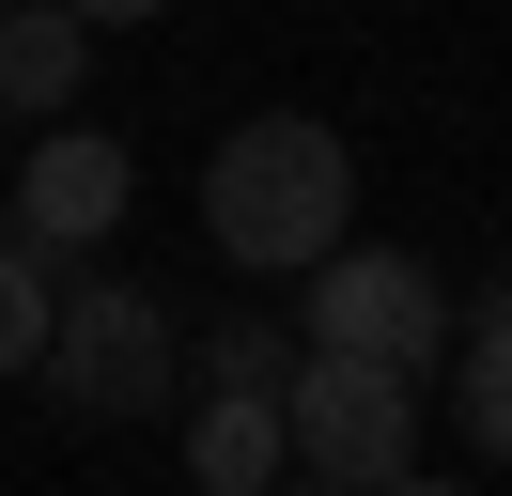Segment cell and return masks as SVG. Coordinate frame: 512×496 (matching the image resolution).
I'll list each match as a JSON object with an SVG mask.
<instances>
[{"instance_id": "obj_1", "label": "cell", "mask_w": 512, "mask_h": 496, "mask_svg": "<svg viewBox=\"0 0 512 496\" xmlns=\"http://www.w3.org/2000/svg\"><path fill=\"white\" fill-rule=\"evenodd\" d=\"M342 233H357V155L326 140L311 109H264V124H233V140L202 155V248H218L249 295L311 279Z\"/></svg>"}, {"instance_id": "obj_2", "label": "cell", "mask_w": 512, "mask_h": 496, "mask_svg": "<svg viewBox=\"0 0 512 496\" xmlns=\"http://www.w3.org/2000/svg\"><path fill=\"white\" fill-rule=\"evenodd\" d=\"M280 419H295V481H326V496L419 481V357H373V341H295Z\"/></svg>"}, {"instance_id": "obj_3", "label": "cell", "mask_w": 512, "mask_h": 496, "mask_svg": "<svg viewBox=\"0 0 512 496\" xmlns=\"http://www.w3.org/2000/svg\"><path fill=\"white\" fill-rule=\"evenodd\" d=\"M171 310L140 279H63V326H47V403L63 419H156L171 403Z\"/></svg>"}, {"instance_id": "obj_4", "label": "cell", "mask_w": 512, "mask_h": 496, "mask_svg": "<svg viewBox=\"0 0 512 496\" xmlns=\"http://www.w3.org/2000/svg\"><path fill=\"white\" fill-rule=\"evenodd\" d=\"M295 341H373V357H450V279L419 264V248H326L311 279H295Z\"/></svg>"}, {"instance_id": "obj_5", "label": "cell", "mask_w": 512, "mask_h": 496, "mask_svg": "<svg viewBox=\"0 0 512 496\" xmlns=\"http://www.w3.org/2000/svg\"><path fill=\"white\" fill-rule=\"evenodd\" d=\"M125 202H140V155H125V140H78V124H47L32 171H16V217H32L47 248H109Z\"/></svg>"}, {"instance_id": "obj_6", "label": "cell", "mask_w": 512, "mask_h": 496, "mask_svg": "<svg viewBox=\"0 0 512 496\" xmlns=\"http://www.w3.org/2000/svg\"><path fill=\"white\" fill-rule=\"evenodd\" d=\"M78 62H94V16H78V0H0V109L16 124H63Z\"/></svg>"}, {"instance_id": "obj_7", "label": "cell", "mask_w": 512, "mask_h": 496, "mask_svg": "<svg viewBox=\"0 0 512 496\" xmlns=\"http://www.w3.org/2000/svg\"><path fill=\"white\" fill-rule=\"evenodd\" d=\"M280 465H295L280 388H202V419H187V481H202V496H264Z\"/></svg>"}, {"instance_id": "obj_8", "label": "cell", "mask_w": 512, "mask_h": 496, "mask_svg": "<svg viewBox=\"0 0 512 496\" xmlns=\"http://www.w3.org/2000/svg\"><path fill=\"white\" fill-rule=\"evenodd\" d=\"M450 419H466L481 465H512V295L450 326Z\"/></svg>"}, {"instance_id": "obj_9", "label": "cell", "mask_w": 512, "mask_h": 496, "mask_svg": "<svg viewBox=\"0 0 512 496\" xmlns=\"http://www.w3.org/2000/svg\"><path fill=\"white\" fill-rule=\"evenodd\" d=\"M63 248L32 233V217H0V388H16V372H47V326H63Z\"/></svg>"}, {"instance_id": "obj_10", "label": "cell", "mask_w": 512, "mask_h": 496, "mask_svg": "<svg viewBox=\"0 0 512 496\" xmlns=\"http://www.w3.org/2000/svg\"><path fill=\"white\" fill-rule=\"evenodd\" d=\"M202 372H218V388H280V372H295V341L264 326V310H233V326L202 341Z\"/></svg>"}, {"instance_id": "obj_11", "label": "cell", "mask_w": 512, "mask_h": 496, "mask_svg": "<svg viewBox=\"0 0 512 496\" xmlns=\"http://www.w3.org/2000/svg\"><path fill=\"white\" fill-rule=\"evenodd\" d=\"M78 16H94V31H140V16H171V0H78Z\"/></svg>"}, {"instance_id": "obj_12", "label": "cell", "mask_w": 512, "mask_h": 496, "mask_svg": "<svg viewBox=\"0 0 512 496\" xmlns=\"http://www.w3.org/2000/svg\"><path fill=\"white\" fill-rule=\"evenodd\" d=\"M497 295H512V264H497Z\"/></svg>"}]
</instances>
